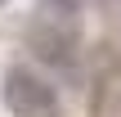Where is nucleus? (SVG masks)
Instances as JSON below:
<instances>
[{
    "label": "nucleus",
    "mask_w": 121,
    "mask_h": 117,
    "mask_svg": "<svg viewBox=\"0 0 121 117\" xmlns=\"http://www.w3.org/2000/svg\"><path fill=\"white\" fill-rule=\"evenodd\" d=\"M4 108L13 117H58V90L31 68H9V77H4Z\"/></svg>",
    "instance_id": "obj_1"
},
{
    "label": "nucleus",
    "mask_w": 121,
    "mask_h": 117,
    "mask_svg": "<svg viewBox=\"0 0 121 117\" xmlns=\"http://www.w3.org/2000/svg\"><path fill=\"white\" fill-rule=\"evenodd\" d=\"M36 54L40 59H54V63H67L72 54H67V36H45V32H36Z\"/></svg>",
    "instance_id": "obj_2"
},
{
    "label": "nucleus",
    "mask_w": 121,
    "mask_h": 117,
    "mask_svg": "<svg viewBox=\"0 0 121 117\" xmlns=\"http://www.w3.org/2000/svg\"><path fill=\"white\" fill-rule=\"evenodd\" d=\"M49 5H54V9H58V14H76V9H81V5H85V0H49Z\"/></svg>",
    "instance_id": "obj_3"
},
{
    "label": "nucleus",
    "mask_w": 121,
    "mask_h": 117,
    "mask_svg": "<svg viewBox=\"0 0 121 117\" xmlns=\"http://www.w3.org/2000/svg\"><path fill=\"white\" fill-rule=\"evenodd\" d=\"M0 5H4V0H0Z\"/></svg>",
    "instance_id": "obj_4"
}]
</instances>
